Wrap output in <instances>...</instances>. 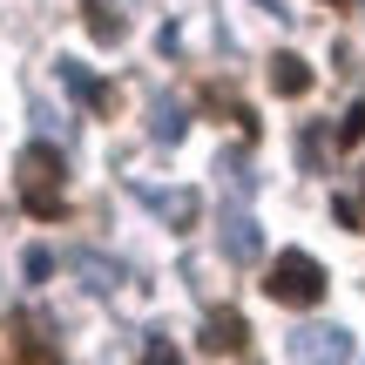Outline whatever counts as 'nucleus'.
Instances as JSON below:
<instances>
[{"mask_svg":"<svg viewBox=\"0 0 365 365\" xmlns=\"http://www.w3.org/2000/svg\"><path fill=\"white\" fill-rule=\"evenodd\" d=\"M14 182H21V210H27V217L54 223L68 210V176H61V149H54V143H27Z\"/></svg>","mask_w":365,"mask_h":365,"instance_id":"f257e3e1","label":"nucleus"},{"mask_svg":"<svg viewBox=\"0 0 365 365\" xmlns=\"http://www.w3.org/2000/svg\"><path fill=\"white\" fill-rule=\"evenodd\" d=\"M264 291H271V304H284V312H318V304H325V264L304 257V250H284V257H271V271H264Z\"/></svg>","mask_w":365,"mask_h":365,"instance_id":"f03ea898","label":"nucleus"},{"mask_svg":"<svg viewBox=\"0 0 365 365\" xmlns=\"http://www.w3.org/2000/svg\"><path fill=\"white\" fill-rule=\"evenodd\" d=\"M7 331H14V365H61V352L48 345V331H41V318H34V312H21Z\"/></svg>","mask_w":365,"mask_h":365,"instance_id":"7ed1b4c3","label":"nucleus"},{"mask_svg":"<svg viewBox=\"0 0 365 365\" xmlns=\"http://www.w3.org/2000/svg\"><path fill=\"white\" fill-rule=\"evenodd\" d=\"M244 345H250V325H244V318H237V312H210L203 318V352H244Z\"/></svg>","mask_w":365,"mask_h":365,"instance_id":"20e7f679","label":"nucleus"},{"mask_svg":"<svg viewBox=\"0 0 365 365\" xmlns=\"http://www.w3.org/2000/svg\"><path fill=\"white\" fill-rule=\"evenodd\" d=\"M271 88L277 95H312V68H304L298 54H277L271 61Z\"/></svg>","mask_w":365,"mask_h":365,"instance_id":"39448f33","label":"nucleus"},{"mask_svg":"<svg viewBox=\"0 0 365 365\" xmlns=\"http://www.w3.org/2000/svg\"><path fill=\"white\" fill-rule=\"evenodd\" d=\"M81 7H88V34L95 41H115L122 34V14H108V0H81Z\"/></svg>","mask_w":365,"mask_h":365,"instance_id":"423d86ee","label":"nucleus"},{"mask_svg":"<svg viewBox=\"0 0 365 365\" xmlns=\"http://www.w3.org/2000/svg\"><path fill=\"white\" fill-rule=\"evenodd\" d=\"M365 143V108H345V122H339V149H359Z\"/></svg>","mask_w":365,"mask_h":365,"instance_id":"0eeeda50","label":"nucleus"},{"mask_svg":"<svg viewBox=\"0 0 365 365\" xmlns=\"http://www.w3.org/2000/svg\"><path fill=\"white\" fill-rule=\"evenodd\" d=\"M143 365H182V359H176V352H170V345H163V339H156V345H149V352H143Z\"/></svg>","mask_w":365,"mask_h":365,"instance_id":"6e6552de","label":"nucleus"},{"mask_svg":"<svg viewBox=\"0 0 365 365\" xmlns=\"http://www.w3.org/2000/svg\"><path fill=\"white\" fill-rule=\"evenodd\" d=\"M325 7H352V0H325Z\"/></svg>","mask_w":365,"mask_h":365,"instance_id":"1a4fd4ad","label":"nucleus"}]
</instances>
